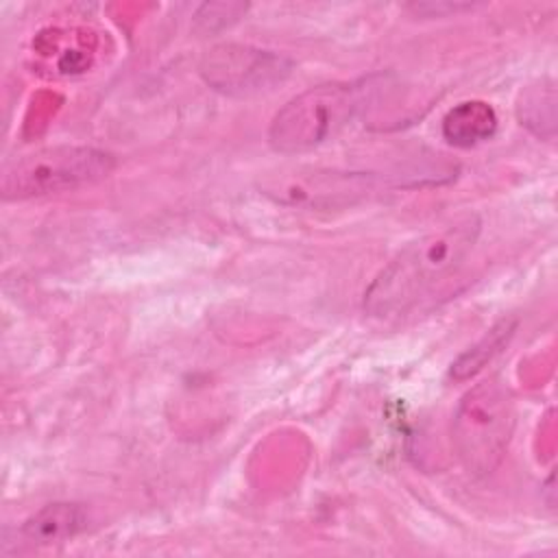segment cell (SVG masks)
Listing matches in <instances>:
<instances>
[{"instance_id":"cell-1","label":"cell","mask_w":558,"mask_h":558,"mask_svg":"<svg viewBox=\"0 0 558 558\" xmlns=\"http://www.w3.org/2000/svg\"><path fill=\"white\" fill-rule=\"evenodd\" d=\"M480 229L477 214L464 211L405 244L366 288L364 310L386 318L414 307L436 283L458 270L475 246Z\"/></svg>"},{"instance_id":"cell-2","label":"cell","mask_w":558,"mask_h":558,"mask_svg":"<svg viewBox=\"0 0 558 558\" xmlns=\"http://www.w3.org/2000/svg\"><path fill=\"white\" fill-rule=\"evenodd\" d=\"M512 432V392L499 377H488L460 399L451 423V442L464 471L484 477L499 466Z\"/></svg>"},{"instance_id":"cell-3","label":"cell","mask_w":558,"mask_h":558,"mask_svg":"<svg viewBox=\"0 0 558 558\" xmlns=\"http://www.w3.org/2000/svg\"><path fill=\"white\" fill-rule=\"evenodd\" d=\"M113 168V155L94 146H44L2 166L0 196L4 201H26L78 190L107 179Z\"/></svg>"},{"instance_id":"cell-4","label":"cell","mask_w":558,"mask_h":558,"mask_svg":"<svg viewBox=\"0 0 558 558\" xmlns=\"http://www.w3.org/2000/svg\"><path fill=\"white\" fill-rule=\"evenodd\" d=\"M364 87L325 83L290 98L272 118L268 142L277 153L312 150L336 137L360 111Z\"/></svg>"},{"instance_id":"cell-5","label":"cell","mask_w":558,"mask_h":558,"mask_svg":"<svg viewBox=\"0 0 558 558\" xmlns=\"http://www.w3.org/2000/svg\"><path fill=\"white\" fill-rule=\"evenodd\" d=\"M198 72L209 87L227 96H257L275 89L292 72V63L270 50L242 44L211 48L198 63Z\"/></svg>"},{"instance_id":"cell-6","label":"cell","mask_w":558,"mask_h":558,"mask_svg":"<svg viewBox=\"0 0 558 558\" xmlns=\"http://www.w3.org/2000/svg\"><path fill=\"white\" fill-rule=\"evenodd\" d=\"M497 131V113L484 100H464L442 118V137L458 148H471L490 140Z\"/></svg>"},{"instance_id":"cell-7","label":"cell","mask_w":558,"mask_h":558,"mask_svg":"<svg viewBox=\"0 0 558 558\" xmlns=\"http://www.w3.org/2000/svg\"><path fill=\"white\" fill-rule=\"evenodd\" d=\"M87 525V514L83 506L70 501L48 504L26 519L22 525V534L26 541L37 545H50L59 541H68L83 532Z\"/></svg>"},{"instance_id":"cell-8","label":"cell","mask_w":558,"mask_h":558,"mask_svg":"<svg viewBox=\"0 0 558 558\" xmlns=\"http://www.w3.org/2000/svg\"><path fill=\"white\" fill-rule=\"evenodd\" d=\"M517 116L525 129L543 140L556 133V85L554 81H536L525 87L517 102Z\"/></svg>"},{"instance_id":"cell-9","label":"cell","mask_w":558,"mask_h":558,"mask_svg":"<svg viewBox=\"0 0 558 558\" xmlns=\"http://www.w3.org/2000/svg\"><path fill=\"white\" fill-rule=\"evenodd\" d=\"M517 329L514 318H504L497 325H493L469 351H464L453 364H451V377L456 381H464L473 375H477L512 338Z\"/></svg>"},{"instance_id":"cell-10","label":"cell","mask_w":558,"mask_h":558,"mask_svg":"<svg viewBox=\"0 0 558 558\" xmlns=\"http://www.w3.org/2000/svg\"><path fill=\"white\" fill-rule=\"evenodd\" d=\"M246 11V4L242 2H216V4H203L196 13V26L205 33L225 28L240 20Z\"/></svg>"},{"instance_id":"cell-11","label":"cell","mask_w":558,"mask_h":558,"mask_svg":"<svg viewBox=\"0 0 558 558\" xmlns=\"http://www.w3.org/2000/svg\"><path fill=\"white\" fill-rule=\"evenodd\" d=\"M410 9L421 17H442V15H456L462 11H471L473 4L466 2H421L410 4Z\"/></svg>"}]
</instances>
